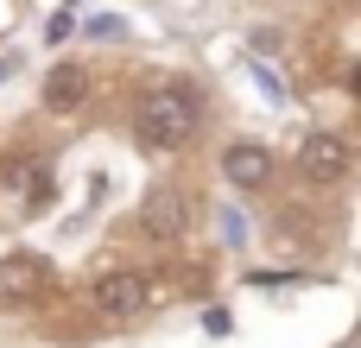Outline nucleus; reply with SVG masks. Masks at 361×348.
Returning a JSON list of instances; mask_svg holds the SVG:
<instances>
[{
    "label": "nucleus",
    "instance_id": "nucleus-8",
    "mask_svg": "<svg viewBox=\"0 0 361 348\" xmlns=\"http://www.w3.org/2000/svg\"><path fill=\"white\" fill-rule=\"evenodd\" d=\"M146 235H159V241H171L178 228H184V203H178V190H152L146 197Z\"/></svg>",
    "mask_w": 361,
    "mask_h": 348
},
{
    "label": "nucleus",
    "instance_id": "nucleus-4",
    "mask_svg": "<svg viewBox=\"0 0 361 348\" xmlns=\"http://www.w3.org/2000/svg\"><path fill=\"white\" fill-rule=\"evenodd\" d=\"M146 298H152V292H146V279H140V273H108V279L95 285V304H102L108 317H140V311H146Z\"/></svg>",
    "mask_w": 361,
    "mask_h": 348
},
{
    "label": "nucleus",
    "instance_id": "nucleus-2",
    "mask_svg": "<svg viewBox=\"0 0 361 348\" xmlns=\"http://www.w3.org/2000/svg\"><path fill=\"white\" fill-rule=\"evenodd\" d=\"M298 171H305L311 184H336V178L349 171V146H343L336 133H311V139L298 146Z\"/></svg>",
    "mask_w": 361,
    "mask_h": 348
},
{
    "label": "nucleus",
    "instance_id": "nucleus-9",
    "mask_svg": "<svg viewBox=\"0 0 361 348\" xmlns=\"http://www.w3.org/2000/svg\"><path fill=\"white\" fill-rule=\"evenodd\" d=\"M70 32H76V19H70V13H51V19H44V38H51V44H57V38H70Z\"/></svg>",
    "mask_w": 361,
    "mask_h": 348
},
{
    "label": "nucleus",
    "instance_id": "nucleus-5",
    "mask_svg": "<svg viewBox=\"0 0 361 348\" xmlns=\"http://www.w3.org/2000/svg\"><path fill=\"white\" fill-rule=\"evenodd\" d=\"M222 178H228L235 190H260V184L273 178L267 146H247V139H241V146H228V152H222Z\"/></svg>",
    "mask_w": 361,
    "mask_h": 348
},
{
    "label": "nucleus",
    "instance_id": "nucleus-11",
    "mask_svg": "<svg viewBox=\"0 0 361 348\" xmlns=\"http://www.w3.org/2000/svg\"><path fill=\"white\" fill-rule=\"evenodd\" d=\"M13 70H19V57H6V63H0V76H13Z\"/></svg>",
    "mask_w": 361,
    "mask_h": 348
},
{
    "label": "nucleus",
    "instance_id": "nucleus-6",
    "mask_svg": "<svg viewBox=\"0 0 361 348\" xmlns=\"http://www.w3.org/2000/svg\"><path fill=\"white\" fill-rule=\"evenodd\" d=\"M0 184L25 203V216H38V209L51 203V178H44V165H38V159H13V165L0 171Z\"/></svg>",
    "mask_w": 361,
    "mask_h": 348
},
{
    "label": "nucleus",
    "instance_id": "nucleus-7",
    "mask_svg": "<svg viewBox=\"0 0 361 348\" xmlns=\"http://www.w3.org/2000/svg\"><path fill=\"white\" fill-rule=\"evenodd\" d=\"M82 95H89V76L76 63H57L44 76V108H82Z\"/></svg>",
    "mask_w": 361,
    "mask_h": 348
},
{
    "label": "nucleus",
    "instance_id": "nucleus-3",
    "mask_svg": "<svg viewBox=\"0 0 361 348\" xmlns=\"http://www.w3.org/2000/svg\"><path fill=\"white\" fill-rule=\"evenodd\" d=\"M44 285H51V260H44V254H32V247L6 254V266H0V298H38Z\"/></svg>",
    "mask_w": 361,
    "mask_h": 348
},
{
    "label": "nucleus",
    "instance_id": "nucleus-1",
    "mask_svg": "<svg viewBox=\"0 0 361 348\" xmlns=\"http://www.w3.org/2000/svg\"><path fill=\"white\" fill-rule=\"evenodd\" d=\"M190 133H197V95H190V89L165 82V89H152V95L140 101V139H146V146L178 152Z\"/></svg>",
    "mask_w": 361,
    "mask_h": 348
},
{
    "label": "nucleus",
    "instance_id": "nucleus-10",
    "mask_svg": "<svg viewBox=\"0 0 361 348\" xmlns=\"http://www.w3.org/2000/svg\"><path fill=\"white\" fill-rule=\"evenodd\" d=\"M203 330L209 336H228V311H203Z\"/></svg>",
    "mask_w": 361,
    "mask_h": 348
}]
</instances>
